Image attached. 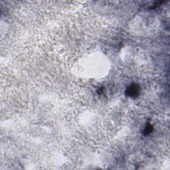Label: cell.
I'll list each match as a JSON object with an SVG mask.
<instances>
[{"label": "cell", "mask_w": 170, "mask_h": 170, "mask_svg": "<svg viewBox=\"0 0 170 170\" xmlns=\"http://www.w3.org/2000/svg\"><path fill=\"white\" fill-rule=\"evenodd\" d=\"M140 91V88L139 85L138 84L132 83L127 88L126 90V94L129 97L135 98L139 95Z\"/></svg>", "instance_id": "1"}, {"label": "cell", "mask_w": 170, "mask_h": 170, "mask_svg": "<svg viewBox=\"0 0 170 170\" xmlns=\"http://www.w3.org/2000/svg\"><path fill=\"white\" fill-rule=\"evenodd\" d=\"M153 131V127H152V126H151L150 124H147L146 126V127L145 128H144V130H143V134L144 135H148L150 134V133Z\"/></svg>", "instance_id": "2"}]
</instances>
